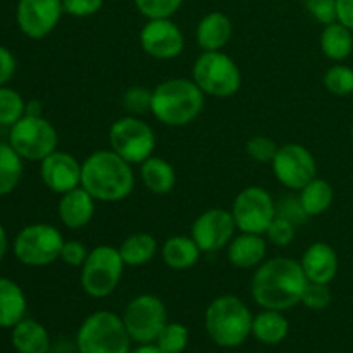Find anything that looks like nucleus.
<instances>
[{"label":"nucleus","mask_w":353,"mask_h":353,"mask_svg":"<svg viewBox=\"0 0 353 353\" xmlns=\"http://www.w3.org/2000/svg\"><path fill=\"white\" fill-rule=\"evenodd\" d=\"M288 319L279 310L264 309L252 321V334L265 345L281 343L288 336Z\"/></svg>","instance_id":"cd10ccee"},{"label":"nucleus","mask_w":353,"mask_h":353,"mask_svg":"<svg viewBox=\"0 0 353 353\" xmlns=\"http://www.w3.org/2000/svg\"><path fill=\"white\" fill-rule=\"evenodd\" d=\"M90 250H86L85 243L79 240H65L64 245H62L61 250V257L59 261L62 264L69 265V268H79L85 264L86 257H88Z\"/></svg>","instance_id":"a19ab883"},{"label":"nucleus","mask_w":353,"mask_h":353,"mask_svg":"<svg viewBox=\"0 0 353 353\" xmlns=\"http://www.w3.org/2000/svg\"><path fill=\"white\" fill-rule=\"evenodd\" d=\"M7 250H9V238H7V233H6V228L0 224V262L6 259L7 255Z\"/></svg>","instance_id":"a18cd8bd"},{"label":"nucleus","mask_w":353,"mask_h":353,"mask_svg":"<svg viewBox=\"0 0 353 353\" xmlns=\"http://www.w3.org/2000/svg\"><path fill=\"white\" fill-rule=\"evenodd\" d=\"M236 231L231 210L207 209L193 221L190 236L196 241L202 254H216L230 245Z\"/></svg>","instance_id":"4468645a"},{"label":"nucleus","mask_w":353,"mask_h":353,"mask_svg":"<svg viewBox=\"0 0 353 353\" xmlns=\"http://www.w3.org/2000/svg\"><path fill=\"white\" fill-rule=\"evenodd\" d=\"M276 179L288 190H302L317 176V162L312 152L300 143L281 145L271 162Z\"/></svg>","instance_id":"ddd939ff"},{"label":"nucleus","mask_w":353,"mask_h":353,"mask_svg":"<svg viewBox=\"0 0 353 353\" xmlns=\"http://www.w3.org/2000/svg\"><path fill=\"white\" fill-rule=\"evenodd\" d=\"M124 326L131 341L145 345L157 340L161 331L168 324V310L164 302L155 295H138L128 303L124 310Z\"/></svg>","instance_id":"9b49d317"},{"label":"nucleus","mask_w":353,"mask_h":353,"mask_svg":"<svg viewBox=\"0 0 353 353\" xmlns=\"http://www.w3.org/2000/svg\"><path fill=\"white\" fill-rule=\"evenodd\" d=\"M9 143L24 161L41 162L57 150L59 134L54 124L43 116L24 114L9 131Z\"/></svg>","instance_id":"1a4fd4ad"},{"label":"nucleus","mask_w":353,"mask_h":353,"mask_svg":"<svg viewBox=\"0 0 353 353\" xmlns=\"http://www.w3.org/2000/svg\"><path fill=\"white\" fill-rule=\"evenodd\" d=\"M17 62L12 52L0 45V86H6L16 74Z\"/></svg>","instance_id":"37998d69"},{"label":"nucleus","mask_w":353,"mask_h":353,"mask_svg":"<svg viewBox=\"0 0 353 353\" xmlns=\"http://www.w3.org/2000/svg\"><path fill=\"white\" fill-rule=\"evenodd\" d=\"M231 214L238 231L264 234L276 217V202L262 186H247L234 196Z\"/></svg>","instance_id":"f8f14e48"},{"label":"nucleus","mask_w":353,"mask_h":353,"mask_svg":"<svg viewBox=\"0 0 353 353\" xmlns=\"http://www.w3.org/2000/svg\"><path fill=\"white\" fill-rule=\"evenodd\" d=\"M228 262L236 269H257L268 255V240L264 234L241 233L234 234L226 247Z\"/></svg>","instance_id":"aec40b11"},{"label":"nucleus","mask_w":353,"mask_h":353,"mask_svg":"<svg viewBox=\"0 0 353 353\" xmlns=\"http://www.w3.org/2000/svg\"><path fill=\"white\" fill-rule=\"evenodd\" d=\"M299 199L302 202L303 210L309 217H317L326 212L333 205L334 190L330 181L323 178H314L312 181L307 183L299 193Z\"/></svg>","instance_id":"c85d7f7f"},{"label":"nucleus","mask_w":353,"mask_h":353,"mask_svg":"<svg viewBox=\"0 0 353 353\" xmlns=\"http://www.w3.org/2000/svg\"><path fill=\"white\" fill-rule=\"evenodd\" d=\"M26 114V102L23 95L9 86H0V124L14 126Z\"/></svg>","instance_id":"7c9ffc66"},{"label":"nucleus","mask_w":353,"mask_h":353,"mask_svg":"<svg viewBox=\"0 0 353 353\" xmlns=\"http://www.w3.org/2000/svg\"><path fill=\"white\" fill-rule=\"evenodd\" d=\"M250 309L234 295H221L205 310V330L210 340L224 348L240 347L252 333Z\"/></svg>","instance_id":"20e7f679"},{"label":"nucleus","mask_w":353,"mask_h":353,"mask_svg":"<svg viewBox=\"0 0 353 353\" xmlns=\"http://www.w3.org/2000/svg\"><path fill=\"white\" fill-rule=\"evenodd\" d=\"M192 79L203 95L214 99H230L241 88L240 68L223 50L202 52L193 64Z\"/></svg>","instance_id":"423d86ee"},{"label":"nucleus","mask_w":353,"mask_h":353,"mask_svg":"<svg viewBox=\"0 0 353 353\" xmlns=\"http://www.w3.org/2000/svg\"><path fill=\"white\" fill-rule=\"evenodd\" d=\"M188 327L179 323H168L155 341L164 353H183L188 345Z\"/></svg>","instance_id":"473e14b6"},{"label":"nucleus","mask_w":353,"mask_h":353,"mask_svg":"<svg viewBox=\"0 0 353 353\" xmlns=\"http://www.w3.org/2000/svg\"><path fill=\"white\" fill-rule=\"evenodd\" d=\"M140 45L147 55L157 61H171L185 50V34L169 19H147L140 31Z\"/></svg>","instance_id":"dca6fc26"},{"label":"nucleus","mask_w":353,"mask_h":353,"mask_svg":"<svg viewBox=\"0 0 353 353\" xmlns=\"http://www.w3.org/2000/svg\"><path fill=\"white\" fill-rule=\"evenodd\" d=\"M12 347L17 353H47L50 338L47 330L33 319H23L12 327Z\"/></svg>","instance_id":"a878e982"},{"label":"nucleus","mask_w":353,"mask_h":353,"mask_svg":"<svg viewBox=\"0 0 353 353\" xmlns=\"http://www.w3.org/2000/svg\"><path fill=\"white\" fill-rule=\"evenodd\" d=\"M300 265H302L309 281L330 285L336 278L340 261H338L336 250L330 243L314 241L303 252Z\"/></svg>","instance_id":"a211bd4d"},{"label":"nucleus","mask_w":353,"mask_h":353,"mask_svg":"<svg viewBox=\"0 0 353 353\" xmlns=\"http://www.w3.org/2000/svg\"><path fill=\"white\" fill-rule=\"evenodd\" d=\"M62 14V0H19L16 7V23L24 37L43 40L57 28Z\"/></svg>","instance_id":"2eb2a0df"},{"label":"nucleus","mask_w":353,"mask_h":353,"mask_svg":"<svg viewBox=\"0 0 353 353\" xmlns=\"http://www.w3.org/2000/svg\"><path fill=\"white\" fill-rule=\"evenodd\" d=\"M140 178L145 188L154 195H168L174 190L178 176L174 168L165 159L152 155L140 164Z\"/></svg>","instance_id":"4be33fe9"},{"label":"nucleus","mask_w":353,"mask_h":353,"mask_svg":"<svg viewBox=\"0 0 353 353\" xmlns=\"http://www.w3.org/2000/svg\"><path fill=\"white\" fill-rule=\"evenodd\" d=\"M40 178L52 193L64 195L81 186V162L69 152L55 150L40 162Z\"/></svg>","instance_id":"f3484780"},{"label":"nucleus","mask_w":353,"mask_h":353,"mask_svg":"<svg viewBox=\"0 0 353 353\" xmlns=\"http://www.w3.org/2000/svg\"><path fill=\"white\" fill-rule=\"evenodd\" d=\"M64 14L72 17L95 16L103 7V0H62Z\"/></svg>","instance_id":"79ce46f5"},{"label":"nucleus","mask_w":353,"mask_h":353,"mask_svg":"<svg viewBox=\"0 0 353 353\" xmlns=\"http://www.w3.org/2000/svg\"><path fill=\"white\" fill-rule=\"evenodd\" d=\"M350 138H352V143H353V124H352V130H350Z\"/></svg>","instance_id":"09e8293b"},{"label":"nucleus","mask_w":353,"mask_h":353,"mask_svg":"<svg viewBox=\"0 0 353 353\" xmlns=\"http://www.w3.org/2000/svg\"><path fill=\"white\" fill-rule=\"evenodd\" d=\"M124 268L126 264L116 247L99 245L90 250L85 264L81 265L79 281L83 292L92 299H105L112 295L123 279Z\"/></svg>","instance_id":"0eeeda50"},{"label":"nucleus","mask_w":353,"mask_h":353,"mask_svg":"<svg viewBox=\"0 0 353 353\" xmlns=\"http://www.w3.org/2000/svg\"><path fill=\"white\" fill-rule=\"evenodd\" d=\"M131 353H164V352H162L161 348L157 347V345L145 343V345H140V347H138L137 350H133Z\"/></svg>","instance_id":"de8ad7c7"},{"label":"nucleus","mask_w":353,"mask_h":353,"mask_svg":"<svg viewBox=\"0 0 353 353\" xmlns=\"http://www.w3.org/2000/svg\"><path fill=\"white\" fill-rule=\"evenodd\" d=\"M276 216L290 221V223H293L295 226L303 224L309 219V216H307V212L303 210L302 202H300L299 196H285V199H281L279 202H276Z\"/></svg>","instance_id":"58836bf2"},{"label":"nucleus","mask_w":353,"mask_h":353,"mask_svg":"<svg viewBox=\"0 0 353 353\" xmlns=\"http://www.w3.org/2000/svg\"><path fill=\"white\" fill-rule=\"evenodd\" d=\"M295 234H296V226L290 221L283 219V217L276 216L272 219V223L269 224V228L265 230L264 236L265 240L271 241L272 245L276 247H288V245L293 243L295 240Z\"/></svg>","instance_id":"e433bc0d"},{"label":"nucleus","mask_w":353,"mask_h":353,"mask_svg":"<svg viewBox=\"0 0 353 353\" xmlns=\"http://www.w3.org/2000/svg\"><path fill=\"white\" fill-rule=\"evenodd\" d=\"M307 279L300 261L290 257L265 259L252 276V296L262 309L288 310L302 303Z\"/></svg>","instance_id":"f257e3e1"},{"label":"nucleus","mask_w":353,"mask_h":353,"mask_svg":"<svg viewBox=\"0 0 353 353\" xmlns=\"http://www.w3.org/2000/svg\"><path fill=\"white\" fill-rule=\"evenodd\" d=\"M26 116H43L41 114V103L38 100L26 102Z\"/></svg>","instance_id":"49530a36"},{"label":"nucleus","mask_w":353,"mask_h":353,"mask_svg":"<svg viewBox=\"0 0 353 353\" xmlns=\"http://www.w3.org/2000/svg\"><path fill=\"white\" fill-rule=\"evenodd\" d=\"M81 186L97 202H121L133 193V164L114 150H97L81 162Z\"/></svg>","instance_id":"f03ea898"},{"label":"nucleus","mask_w":353,"mask_h":353,"mask_svg":"<svg viewBox=\"0 0 353 353\" xmlns=\"http://www.w3.org/2000/svg\"><path fill=\"white\" fill-rule=\"evenodd\" d=\"M117 250H119L124 264L130 268H141L154 261L159 250V243L150 233L140 231V233H133L124 238Z\"/></svg>","instance_id":"393cba45"},{"label":"nucleus","mask_w":353,"mask_h":353,"mask_svg":"<svg viewBox=\"0 0 353 353\" xmlns=\"http://www.w3.org/2000/svg\"><path fill=\"white\" fill-rule=\"evenodd\" d=\"M321 50L333 62L347 61L353 52V31L338 21L326 24L321 33Z\"/></svg>","instance_id":"bb28decb"},{"label":"nucleus","mask_w":353,"mask_h":353,"mask_svg":"<svg viewBox=\"0 0 353 353\" xmlns=\"http://www.w3.org/2000/svg\"><path fill=\"white\" fill-rule=\"evenodd\" d=\"M130 343L123 317L109 310L90 314L76 336L79 353H130Z\"/></svg>","instance_id":"39448f33"},{"label":"nucleus","mask_w":353,"mask_h":353,"mask_svg":"<svg viewBox=\"0 0 353 353\" xmlns=\"http://www.w3.org/2000/svg\"><path fill=\"white\" fill-rule=\"evenodd\" d=\"M162 261L172 271H186L196 265L200 261L202 250L196 245V241L192 236H183V234H176V236L168 238L162 245Z\"/></svg>","instance_id":"5701e85b"},{"label":"nucleus","mask_w":353,"mask_h":353,"mask_svg":"<svg viewBox=\"0 0 353 353\" xmlns=\"http://www.w3.org/2000/svg\"><path fill=\"white\" fill-rule=\"evenodd\" d=\"M26 295L16 281L0 278V327H14L24 319Z\"/></svg>","instance_id":"b1692460"},{"label":"nucleus","mask_w":353,"mask_h":353,"mask_svg":"<svg viewBox=\"0 0 353 353\" xmlns=\"http://www.w3.org/2000/svg\"><path fill=\"white\" fill-rule=\"evenodd\" d=\"M333 295H331L330 285H323V283H307L305 290L302 295V303L310 310H324L330 307Z\"/></svg>","instance_id":"4c0bfd02"},{"label":"nucleus","mask_w":353,"mask_h":353,"mask_svg":"<svg viewBox=\"0 0 353 353\" xmlns=\"http://www.w3.org/2000/svg\"><path fill=\"white\" fill-rule=\"evenodd\" d=\"M324 88L334 97L353 95V69L336 62L323 76Z\"/></svg>","instance_id":"2f4dec72"},{"label":"nucleus","mask_w":353,"mask_h":353,"mask_svg":"<svg viewBox=\"0 0 353 353\" xmlns=\"http://www.w3.org/2000/svg\"><path fill=\"white\" fill-rule=\"evenodd\" d=\"M336 21L353 31V0H338Z\"/></svg>","instance_id":"c03bdc74"},{"label":"nucleus","mask_w":353,"mask_h":353,"mask_svg":"<svg viewBox=\"0 0 353 353\" xmlns=\"http://www.w3.org/2000/svg\"><path fill=\"white\" fill-rule=\"evenodd\" d=\"M64 236L52 224L37 223L24 226L14 240V255L28 268H45L61 257Z\"/></svg>","instance_id":"6e6552de"},{"label":"nucleus","mask_w":353,"mask_h":353,"mask_svg":"<svg viewBox=\"0 0 353 353\" xmlns=\"http://www.w3.org/2000/svg\"><path fill=\"white\" fill-rule=\"evenodd\" d=\"M123 107L130 116H143L152 109V90L147 86L134 85L123 95Z\"/></svg>","instance_id":"f704fd0d"},{"label":"nucleus","mask_w":353,"mask_h":353,"mask_svg":"<svg viewBox=\"0 0 353 353\" xmlns=\"http://www.w3.org/2000/svg\"><path fill=\"white\" fill-rule=\"evenodd\" d=\"M97 212V200L83 186L61 195L57 214L61 223L69 230H81L88 226Z\"/></svg>","instance_id":"6ab92c4d"},{"label":"nucleus","mask_w":353,"mask_h":353,"mask_svg":"<svg viewBox=\"0 0 353 353\" xmlns=\"http://www.w3.org/2000/svg\"><path fill=\"white\" fill-rule=\"evenodd\" d=\"M195 38L202 52L223 50L233 38V21L221 10H212L199 21Z\"/></svg>","instance_id":"412c9836"},{"label":"nucleus","mask_w":353,"mask_h":353,"mask_svg":"<svg viewBox=\"0 0 353 353\" xmlns=\"http://www.w3.org/2000/svg\"><path fill=\"white\" fill-rule=\"evenodd\" d=\"M278 148L279 145L272 138L264 137V134H255L245 145L248 157L254 159L255 162H261V164H271Z\"/></svg>","instance_id":"c9c22d12"},{"label":"nucleus","mask_w":353,"mask_h":353,"mask_svg":"<svg viewBox=\"0 0 353 353\" xmlns=\"http://www.w3.org/2000/svg\"><path fill=\"white\" fill-rule=\"evenodd\" d=\"M205 95L190 78H171L152 90V109L159 123L171 128L192 124L202 114Z\"/></svg>","instance_id":"7ed1b4c3"},{"label":"nucleus","mask_w":353,"mask_h":353,"mask_svg":"<svg viewBox=\"0 0 353 353\" xmlns=\"http://www.w3.org/2000/svg\"><path fill=\"white\" fill-rule=\"evenodd\" d=\"M185 0H134L138 12L147 19H169L181 9Z\"/></svg>","instance_id":"72a5a7b5"},{"label":"nucleus","mask_w":353,"mask_h":353,"mask_svg":"<svg viewBox=\"0 0 353 353\" xmlns=\"http://www.w3.org/2000/svg\"><path fill=\"white\" fill-rule=\"evenodd\" d=\"M109 145L110 150L134 165L154 155L157 140L150 124L138 116L128 114L112 123L109 130Z\"/></svg>","instance_id":"9d476101"},{"label":"nucleus","mask_w":353,"mask_h":353,"mask_svg":"<svg viewBox=\"0 0 353 353\" xmlns=\"http://www.w3.org/2000/svg\"><path fill=\"white\" fill-rule=\"evenodd\" d=\"M23 161L9 141H0V196L9 195L17 188L23 178Z\"/></svg>","instance_id":"c756f323"},{"label":"nucleus","mask_w":353,"mask_h":353,"mask_svg":"<svg viewBox=\"0 0 353 353\" xmlns=\"http://www.w3.org/2000/svg\"><path fill=\"white\" fill-rule=\"evenodd\" d=\"M336 2L338 0H303V6L312 19L326 26L336 21Z\"/></svg>","instance_id":"ea45409f"}]
</instances>
